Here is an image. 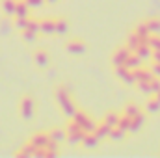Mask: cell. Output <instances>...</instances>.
Instances as JSON below:
<instances>
[{"mask_svg": "<svg viewBox=\"0 0 160 158\" xmlns=\"http://www.w3.org/2000/svg\"><path fill=\"white\" fill-rule=\"evenodd\" d=\"M54 97H56V102H58L60 110L65 114V117H73L78 108L75 106V101H73V95H71L69 87H67L65 84L56 86V87H54Z\"/></svg>", "mask_w": 160, "mask_h": 158, "instance_id": "6da1fadb", "label": "cell"}, {"mask_svg": "<svg viewBox=\"0 0 160 158\" xmlns=\"http://www.w3.org/2000/svg\"><path fill=\"white\" fill-rule=\"evenodd\" d=\"M84 136H86V130L80 126L78 123H75L73 119H69L67 126H65V141L71 143V145H78V143H82Z\"/></svg>", "mask_w": 160, "mask_h": 158, "instance_id": "7a4b0ae2", "label": "cell"}, {"mask_svg": "<svg viewBox=\"0 0 160 158\" xmlns=\"http://www.w3.org/2000/svg\"><path fill=\"white\" fill-rule=\"evenodd\" d=\"M69 119H73L75 123H78L86 132H91V130H95V126H97V121L91 117L89 114L82 112V110H77V112H75V116H73V117H69Z\"/></svg>", "mask_w": 160, "mask_h": 158, "instance_id": "3957f363", "label": "cell"}, {"mask_svg": "<svg viewBox=\"0 0 160 158\" xmlns=\"http://www.w3.org/2000/svg\"><path fill=\"white\" fill-rule=\"evenodd\" d=\"M21 117L24 119V121H32L34 116H36V101L32 99V97H22V101H21Z\"/></svg>", "mask_w": 160, "mask_h": 158, "instance_id": "277c9868", "label": "cell"}, {"mask_svg": "<svg viewBox=\"0 0 160 158\" xmlns=\"http://www.w3.org/2000/svg\"><path fill=\"white\" fill-rule=\"evenodd\" d=\"M136 87H138L140 93H143V95H147V97H149V95H155V93L160 91V78L155 77V78H151L149 82H138Z\"/></svg>", "mask_w": 160, "mask_h": 158, "instance_id": "5b68a950", "label": "cell"}, {"mask_svg": "<svg viewBox=\"0 0 160 158\" xmlns=\"http://www.w3.org/2000/svg\"><path fill=\"white\" fill-rule=\"evenodd\" d=\"M132 54V50L125 45V47H119V48H116L114 50V54H112V58H110V62H112V65L114 67H119V65H125V62H127V58Z\"/></svg>", "mask_w": 160, "mask_h": 158, "instance_id": "8992f818", "label": "cell"}, {"mask_svg": "<svg viewBox=\"0 0 160 158\" xmlns=\"http://www.w3.org/2000/svg\"><path fill=\"white\" fill-rule=\"evenodd\" d=\"M116 69V77L123 82V84H127V86H136V78H134V71L132 69H128L127 65H119V67H114Z\"/></svg>", "mask_w": 160, "mask_h": 158, "instance_id": "52a82bcc", "label": "cell"}, {"mask_svg": "<svg viewBox=\"0 0 160 158\" xmlns=\"http://www.w3.org/2000/svg\"><path fill=\"white\" fill-rule=\"evenodd\" d=\"M65 50L69 52V54H73V56H80V54H84L86 50H88V45L84 43L82 39H69L65 43Z\"/></svg>", "mask_w": 160, "mask_h": 158, "instance_id": "ba28073f", "label": "cell"}, {"mask_svg": "<svg viewBox=\"0 0 160 158\" xmlns=\"http://www.w3.org/2000/svg\"><path fill=\"white\" fill-rule=\"evenodd\" d=\"M39 34L43 36H52L56 34V19L52 17H45L39 21Z\"/></svg>", "mask_w": 160, "mask_h": 158, "instance_id": "9c48e42d", "label": "cell"}, {"mask_svg": "<svg viewBox=\"0 0 160 158\" xmlns=\"http://www.w3.org/2000/svg\"><path fill=\"white\" fill-rule=\"evenodd\" d=\"M34 62H36V65H38L39 69H47L48 63H50V56H48V52H47L45 48H38V50L34 52Z\"/></svg>", "mask_w": 160, "mask_h": 158, "instance_id": "30bf717a", "label": "cell"}, {"mask_svg": "<svg viewBox=\"0 0 160 158\" xmlns=\"http://www.w3.org/2000/svg\"><path fill=\"white\" fill-rule=\"evenodd\" d=\"M30 143L36 147V151H38V149H43V147H47V145L50 143L48 132H38V134H34V136L30 138Z\"/></svg>", "mask_w": 160, "mask_h": 158, "instance_id": "8fae6325", "label": "cell"}, {"mask_svg": "<svg viewBox=\"0 0 160 158\" xmlns=\"http://www.w3.org/2000/svg\"><path fill=\"white\" fill-rule=\"evenodd\" d=\"M134 78H136V84L138 82H149L151 78H155V75H153V71H151V67H138V69H134Z\"/></svg>", "mask_w": 160, "mask_h": 158, "instance_id": "7c38bea8", "label": "cell"}, {"mask_svg": "<svg viewBox=\"0 0 160 158\" xmlns=\"http://www.w3.org/2000/svg\"><path fill=\"white\" fill-rule=\"evenodd\" d=\"M143 123H145V114H143V112H140L138 116L130 117V126H128V132H130V134L140 132V130H142V126H143Z\"/></svg>", "mask_w": 160, "mask_h": 158, "instance_id": "4fadbf2b", "label": "cell"}, {"mask_svg": "<svg viewBox=\"0 0 160 158\" xmlns=\"http://www.w3.org/2000/svg\"><path fill=\"white\" fill-rule=\"evenodd\" d=\"M114 126H110V125H106L104 121H97V126H95V134H97V138L99 140H108V136H110V130H112Z\"/></svg>", "mask_w": 160, "mask_h": 158, "instance_id": "5bb4252c", "label": "cell"}, {"mask_svg": "<svg viewBox=\"0 0 160 158\" xmlns=\"http://www.w3.org/2000/svg\"><path fill=\"white\" fill-rule=\"evenodd\" d=\"M30 17V6L26 0H17V7H15V19H26Z\"/></svg>", "mask_w": 160, "mask_h": 158, "instance_id": "9a60e30c", "label": "cell"}, {"mask_svg": "<svg viewBox=\"0 0 160 158\" xmlns=\"http://www.w3.org/2000/svg\"><path fill=\"white\" fill-rule=\"evenodd\" d=\"M134 54H138L143 62H147V60H151V56H153V48L149 47V43H147V41H143V43L134 50Z\"/></svg>", "mask_w": 160, "mask_h": 158, "instance_id": "2e32d148", "label": "cell"}, {"mask_svg": "<svg viewBox=\"0 0 160 158\" xmlns=\"http://www.w3.org/2000/svg\"><path fill=\"white\" fill-rule=\"evenodd\" d=\"M99 138H97V134L91 130V132H86V136H84V140H82V145L86 147V149H95L97 145H99Z\"/></svg>", "mask_w": 160, "mask_h": 158, "instance_id": "e0dca14e", "label": "cell"}, {"mask_svg": "<svg viewBox=\"0 0 160 158\" xmlns=\"http://www.w3.org/2000/svg\"><path fill=\"white\" fill-rule=\"evenodd\" d=\"M142 43H143V39H142V37H140V36H138L134 30H132V32L128 34V37H127V43H125V45H127V47H128V48L134 52V50H136V48H138Z\"/></svg>", "mask_w": 160, "mask_h": 158, "instance_id": "ac0fdd59", "label": "cell"}, {"mask_svg": "<svg viewBox=\"0 0 160 158\" xmlns=\"http://www.w3.org/2000/svg\"><path fill=\"white\" fill-rule=\"evenodd\" d=\"M48 138H50V141H54V143H63L65 141V128H52L50 132H48Z\"/></svg>", "mask_w": 160, "mask_h": 158, "instance_id": "d6986e66", "label": "cell"}, {"mask_svg": "<svg viewBox=\"0 0 160 158\" xmlns=\"http://www.w3.org/2000/svg\"><path fill=\"white\" fill-rule=\"evenodd\" d=\"M145 112L147 114H158L160 112V101L155 95H149V101L145 102Z\"/></svg>", "mask_w": 160, "mask_h": 158, "instance_id": "ffe728a7", "label": "cell"}, {"mask_svg": "<svg viewBox=\"0 0 160 158\" xmlns=\"http://www.w3.org/2000/svg\"><path fill=\"white\" fill-rule=\"evenodd\" d=\"M125 65H127L128 69H132V71H134V69H138V67H142V65H143V60H142L138 54H134V52H132V54L127 58Z\"/></svg>", "mask_w": 160, "mask_h": 158, "instance_id": "44dd1931", "label": "cell"}, {"mask_svg": "<svg viewBox=\"0 0 160 158\" xmlns=\"http://www.w3.org/2000/svg\"><path fill=\"white\" fill-rule=\"evenodd\" d=\"M140 112H142L140 104H136V102H127V104L123 106V112H121V114H125V116H128V117H134V116H138Z\"/></svg>", "mask_w": 160, "mask_h": 158, "instance_id": "7402d4cb", "label": "cell"}, {"mask_svg": "<svg viewBox=\"0 0 160 158\" xmlns=\"http://www.w3.org/2000/svg\"><path fill=\"white\" fill-rule=\"evenodd\" d=\"M119 117H121V114H118V112H106V114L102 116L101 121H104V123H106V125H110V126H118Z\"/></svg>", "mask_w": 160, "mask_h": 158, "instance_id": "603a6c76", "label": "cell"}, {"mask_svg": "<svg viewBox=\"0 0 160 158\" xmlns=\"http://www.w3.org/2000/svg\"><path fill=\"white\" fill-rule=\"evenodd\" d=\"M127 130H123L119 126H114L112 130H110V136H108V140H112V141H121V140H125L127 138Z\"/></svg>", "mask_w": 160, "mask_h": 158, "instance_id": "cb8c5ba5", "label": "cell"}, {"mask_svg": "<svg viewBox=\"0 0 160 158\" xmlns=\"http://www.w3.org/2000/svg\"><path fill=\"white\" fill-rule=\"evenodd\" d=\"M145 24L151 34H160V17H149L145 19Z\"/></svg>", "mask_w": 160, "mask_h": 158, "instance_id": "d4e9b609", "label": "cell"}, {"mask_svg": "<svg viewBox=\"0 0 160 158\" xmlns=\"http://www.w3.org/2000/svg\"><path fill=\"white\" fill-rule=\"evenodd\" d=\"M134 32H136V34H138L143 41H147V39H149V36H151V32H149V28H147L145 21H143V22H140V24H136V26H134Z\"/></svg>", "mask_w": 160, "mask_h": 158, "instance_id": "484cf974", "label": "cell"}, {"mask_svg": "<svg viewBox=\"0 0 160 158\" xmlns=\"http://www.w3.org/2000/svg\"><path fill=\"white\" fill-rule=\"evenodd\" d=\"M4 13L6 17H15V7H17V0H4Z\"/></svg>", "mask_w": 160, "mask_h": 158, "instance_id": "4316f807", "label": "cell"}, {"mask_svg": "<svg viewBox=\"0 0 160 158\" xmlns=\"http://www.w3.org/2000/svg\"><path fill=\"white\" fill-rule=\"evenodd\" d=\"M69 32V22L65 19H56V34L58 36H65Z\"/></svg>", "mask_w": 160, "mask_h": 158, "instance_id": "83f0119b", "label": "cell"}, {"mask_svg": "<svg viewBox=\"0 0 160 158\" xmlns=\"http://www.w3.org/2000/svg\"><path fill=\"white\" fill-rule=\"evenodd\" d=\"M17 156H36V147L28 141V143H26V145L17 153Z\"/></svg>", "mask_w": 160, "mask_h": 158, "instance_id": "f1b7e54d", "label": "cell"}, {"mask_svg": "<svg viewBox=\"0 0 160 158\" xmlns=\"http://www.w3.org/2000/svg\"><path fill=\"white\" fill-rule=\"evenodd\" d=\"M21 36H22V41H26V43H36V39H38V32H32V30H22Z\"/></svg>", "mask_w": 160, "mask_h": 158, "instance_id": "f546056e", "label": "cell"}, {"mask_svg": "<svg viewBox=\"0 0 160 158\" xmlns=\"http://www.w3.org/2000/svg\"><path fill=\"white\" fill-rule=\"evenodd\" d=\"M118 126L128 132V126H130V117H128V116H125V114H121V117H119V123H118Z\"/></svg>", "mask_w": 160, "mask_h": 158, "instance_id": "4dcf8cb0", "label": "cell"}, {"mask_svg": "<svg viewBox=\"0 0 160 158\" xmlns=\"http://www.w3.org/2000/svg\"><path fill=\"white\" fill-rule=\"evenodd\" d=\"M11 28H15V26H13V22L9 21V17H8V19L0 24V34H4V36H6V34H9V30H11Z\"/></svg>", "mask_w": 160, "mask_h": 158, "instance_id": "1f68e13d", "label": "cell"}, {"mask_svg": "<svg viewBox=\"0 0 160 158\" xmlns=\"http://www.w3.org/2000/svg\"><path fill=\"white\" fill-rule=\"evenodd\" d=\"M13 26L19 30V32H22V30H26V26H28V17L26 19H15V22H13Z\"/></svg>", "mask_w": 160, "mask_h": 158, "instance_id": "d6a6232c", "label": "cell"}, {"mask_svg": "<svg viewBox=\"0 0 160 158\" xmlns=\"http://www.w3.org/2000/svg\"><path fill=\"white\" fill-rule=\"evenodd\" d=\"M26 30H32V32H38V34H39V21L28 17V26H26Z\"/></svg>", "mask_w": 160, "mask_h": 158, "instance_id": "836d02e7", "label": "cell"}, {"mask_svg": "<svg viewBox=\"0 0 160 158\" xmlns=\"http://www.w3.org/2000/svg\"><path fill=\"white\" fill-rule=\"evenodd\" d=\"M26 2H28L30 7H41L45 4V0H26Z\"/></svg>", "mask_w": 160, "mask_h": 158, "instance_id": "e575fe53", "label": "cell"}, {"mask_svg": "<svg viewBox=\"0 0 160 158\" xmlns=\"http://www.w3.org/2000/svg\"><path fill=\"white\" fill-rule=\"evenodd\" d=\"M151 71H153V75H155V77H158V78H160V63L153 62V65H151Z\"/></svg>", "mask_w": 160, "mask_h": 158, "instance_id": "d590c367", "label": "cell"}, {"mask_svg": "<svg viewBox=\"0 0 160 158\" xmlns=\"http://www.w3.org/2000/svg\"><path fill=\"white\" fill-rule=\"evenodd\" d=\"M155 97H157V99L160 101V91H158V93H155Z\"/></svg>", "mask_w": 160, "mask_h": 158, "instance_id": "8d00e7d4", "label": "cell"}, {"mask_svg": "<svg viewBox=\"0 0 160 158\" xmlns=\"http://www.w3.org/2000/svg\"><path fill=\"white\" fill-rule=\"evenodd\" d=\"M47 2H56V0H47Z\"/></svg>", "mask_w": 160, "mask_h": 158, "instance_id": "74e56055", "label": "cell"}]
</instances>
